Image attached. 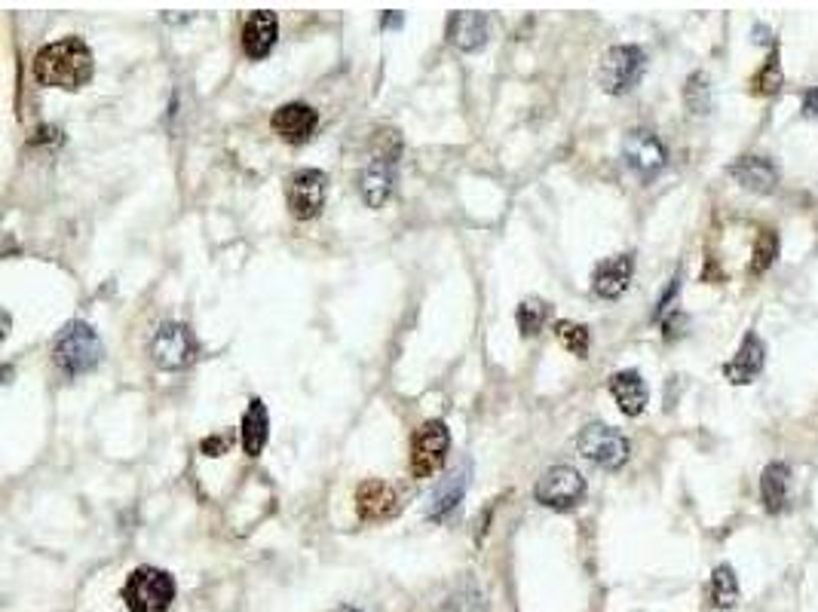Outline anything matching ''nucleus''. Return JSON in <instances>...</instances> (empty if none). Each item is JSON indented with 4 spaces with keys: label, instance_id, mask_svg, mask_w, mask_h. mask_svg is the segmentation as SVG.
Listing matches in <instances>:
<instances>
[{
    "label": "nucleus",
    "instance_id": "f257e3e1",
    "mask_svg": "<svg viewBox=\"0 0 818 612\" xmlns=\"http://www.w3.org/2000/svg\"><path fill=\"white\" fill-rule=\"evenodd\" d=\"M31 68H34V80L40 86L74 92L92 80L95 59H92V49L80 37H62L56 43H46L34 56Z\"/></svg>",
    "mask_w": 818,
    "mask_h": 612
},
{
    "label": "nucleus",
    "instance_id": "f03ea898",
    "mask_svg": "<svg viewBox=\"0 0 818 612\" xmlns=\"http://www.w3.org/2000/svg\"><path fill=\"white\" fill-rule=\"evenodd\" d=\"M102 359H105V346L89 322L74 319L53 340V362L68 377L89 374L92 368H99Z\"/></svg>",
    "mask_w": 818,
    "mask_h": 612
},
{
    "label": "nucleus",
    "instance_id": "7ed1b4c3",
    "mask_svg": "<svg viewBox=\"0 0 818 612\" xmlns=\"http://www.w3.org/2000/svg\"><path fill=\"white\" fill-rule=\"evenodd\" d=\"M120 594L129 612H166L175 600V579L160 567H138Z\"/></svg>",
    "mask_w": 818,
    "mask_h": 612
},
{
    "label": "nucleus",
    "instance_id": "20e7f679",
    "mask_svg": "<svg viewBox=\"0 0 818 612\" xmlns=\"http://www.w3.org/2000/svg\"><path fill=\"white\" fill-rule=\"evenodd\" d=\"M644 71H647L644 49L632 46V43H619L604 53L601 68H598V83L607 95H625L641 83Z\"/></svg>",
    "mask_w": 818,
    "mask_h": 612
},
{
    "label": "nucleus",
    "instance_id": "39448f33",
    "mask_svg": "<svg viewBox=\"0 0 818 612\" xmlns=\"http://www.w3.org/2000/svg\"><path fill=\"white\" fill-rule=\"evenodd\" d=\"M448 450H451L448 426L442 420H426L411 438V475L432 478L445 466Z\"/></svg>",
    "mask_w": 818,
    "mask_h": 612
},
{
    "label": "nucleus",
    "instance_id": "423d86ee",
    "mask_svg": "<svg viewBox=\"0 0 818 612\" xmlns=\"http://www.w3.org/2000/svg\"><path fill=\"white\" fill-rule=\"evenodd\" d=\"M197 352H200V346H197L194 334H190V328L181 322H163L151 337V359L163 371H181L187 365H194Z\"/></svg>",
    "mask_w": 818,
    "mask_h": 612
},
{
    "label": "nucleus",
    "instance_id": "0eeeda50",
    "mask_svg": "<svg viewBox=\"0 0 818 612\" xmlns=\"http://www.w3.org/2000/svg\"><path fill=\"white\" fill-rule=\"evenodd\" d=\"M576 447H580V453L589 459V463H595L601 469H619L629 463V441L607 423L583 426L580 438H576Z\"/></svg>",
    "mask_w": 818,
    "mask_h": 612
},
{
    "label": "nucleus",
    "instance_id": "6e6552de",
    "mask_svg": "<svg viewBox=\"0 0 818 612\" xmlns=\"http://www.w3.org/2000/svg\"><path fill=\"white\" fill-rule=\"evenodd\" d=\"M328 196V175L319 169H295L285 178V199L288 212L298 221H310L322 212Z\"/></svg>",
    "mask_w": 818,
    "mask_h": 612
},
{
    "label": "nucleus",
    "instance_id": "1a4fd4ad",
    "mask_svg": "<svg viewBox=\"0 0 818 612\" xmlns=\"http://www.w3.org/2000/svg\"><path fill=\"white\" fill-rule=\"evenodd\" d=\"M586 496V478L573 466H552L543 472V478L534 487V499L555 512H567Z\"/></svg>",
    "mask_w": 818,
    "mask_h": 612
},
{
    "label": "nucleus",
    "instance_id": "9d476101",
    "mask_svg": "<svg viewBox=\"0 0 818 612\" xmlns=\"http://www.w3.org/2000/svg\"><path fill=\"white\" fill-rule=\"evenodd\" d=\"M622 157L641 181H653L668 166V150L650 129H632L622 141Z\"/></svg>",
    "mask_w": 818,
    "mask_h": 612
},
{
    "label": "nucleus",
    "instance_id": "9b49d317",
    "mask_svg": "<svg viewBox=\"0 0 818 612\" xmlns=\"http://www.w3.org/2000/svg\"><path fill=\"white\" fill-rule=\"evenodd\" d=\"M396 153L399 150H380L377 157L362 169L359 175V193L371 209H380L393 193L396 181Z\"/></svg>",
    "mask_w": 818,
    "mask_h": 612
},
{
    "label": "nucleus",
    "instance_id": "f8f14e48",
    "mask_svg": "<svg viewBox=\"0 0 818 612\" xmlns=\"http://www.w3.org/2000/svg\"><path fill=\"white\" fill-rule=\"evenodd\" d=\"M469 478H472L469 463H460L457 469H451L436 487H432V493L426 499V518L429 521H445L454 508L463 502V496L469 490Z\"/></svg>",
    "mask_w": 818,
    "mask_h": 612
},
{
    "label": "nucleus",
    "instance_id": "ddd939ff",
    "mask_svg": "<svg viewBox=\"0 0 818 612\" xmlns=\"http://www.w3.org/2000/svg\"><path fill=\"white\" fill-rule=\"evenodd\" d=\"M399 512V493L393 490V484L380 481V478H368L356 487V515L368 524L374 521H390Z\"/></svg>",
    "mask_w": 818,
    "mask_h": 612
},
{
    "label": "nucleus",
    "instance_id": "4468645a",
    "mask_svg": "<svg viewBox=\"0 0 818 612\" xmlns=\"http://www.w3.org/2000/svg\"><path fill=\"white\" fill-rule=\"evenodd\" d=\"M491 37V19L478 10H460L448 19V40L463 49V53H475L488 43Z\"/></svg>",
    "mask_w": 818,
    "mask_h": 612
},
{
    "label": "nucleus",
    "instance_id": "2eb2a0df",
    "mask_svg": "<svg viewBox=\"0 0 818 612\" xmlns=\"http://www.w3.org/2000/svg\"><path fill=\"white\" fill-rule=\"evenodd\" d=\"M316 123H319V114L310 105H304V101H288V105H282L273 114V129L288 144L307 141L316 129Z\"/></svg>",
    "mask_w": 818,
    "mask_h": 612
},
{
    "label": "nucleus",
    "instance_id": "dca6fc26",
    "mask_svg": "<svg viewBox=\"0 0 818 612\" xmlns=\"http://www.w3.org/2000/svg\"><path fill=\"white\" fill-rule=\"evenodd\" d=\"M763 365H766V346H763V340L754 331H748L745 340H742V346L736 349V355L727 362L724 374H727L730 383L745 386V383H754L760 377Z\"/></svg>",
    "mask_w": 818,
    "mask_h": 612
},
{
    "label": "nucleus",
    "instance_id": "f3484780",
    "mask_svg": "<svg viewBox=\"0 0 818 612\" xmlns=\"http://www.w3.org/2000/svg\"><path fill=\"white\" fill-rule=\"evenodd\" d=\"M632 273H635V261L632 254H616V258H607L595 267L592 276V291L604 300H613L619 294H625V288L632 285Z\"/></svg>",
    "mask_w": 818,
    "mask_h": 612
},
{
    "label": "nucleus",
    "instance_id": "a211bd4d",
    "mask_svg": "<svg viewBox=\"0 0 818 612\" xmlns=\"http://www.w3.org/2000/svg\"><path fill=\"white\" fill-rule=\"evenodd\" d=\"M279 37V19L270 10H255L243 25V49L249 59H264L276 46Z\"/></svg>",
    "mask_w": 818,
    "mask_h": 612
},
{
    "label": "nucleus",
    "instance_id": "6ab92c4d",
    "mask_svg": "<svg viewBox=\"0 0 818 612\" xmlns=\"http://www.w3.org/2000/svg\"><path fill=\"white\" fill-rule=\"evenodd\" d=\"M610 395L616 398L619 411H622L625 417H638V414H644L647 398H650L647 383H644V377H641L638 371H616V374L610 377Z\"/></svg>",
    "mask_w": 818,
    "mask_h": 612
},
{
    "label": "nucleus",
    "instance_id": "aec40b11",
    "mask_svg": "<svg viewBox=\"0 0 818 612\" xmlns=\"http://www.w3.org/2000/svg\"><path fill=\"white\" fill-rule=\"evenodd\" d=\"M730 175L748 187V190H757V193H769V190H776L779 184V169L773 160H766V157H742L730 166Z\"/></svg>",
    "mask_w": 818,
    "mask_h": 612
},
{
    "label": "nucleus",
    "instance_id": "412c9836",
    "mask_svg": "<svg viewBox=\"0 0 818 612\" xmlns=\"http://www.w3.org/2000/svg\"><path fill=\"white\" fill-rule=\"evenodd\" d=\"M267 435H270V414H267V404L261 398H252L246 404V414H243V423H239V438H243V450L249 456H261L264 444H267Z\"/></svg>",
    "mask_w": 818,
    "mask_h": 612
},
{
    "label": "nucleus",
    "instance_id": "4be33fe9",
    "mask_svg": "<svg viewBox=\"0 0 818 612\" xmlns=\"http://www.w3.org/2000/svg\"><path fill=\"white\" fill-rule=\"evenodd\" d=\"M791 490V469L785 463H769L760 475V502L769 515H779Z\"/></svg>",
    "mask_w": 818,
    "mask_h": 612
},
{
    "label": "nucleus",
    "instance_id": "5701e85b",
    "mask_svg": "<svg viewBox=\"0 0 818 612\" xmlns=\"http://www.w3.org/2000/svg\"><path fill=\"white\" fill-rule=\"evenodd\" d=\"M711 603L717 609H733L739 603V579L730 564H720L711 573Z\"/></svg>",
    "mask_w": 818,
    "mask_h": 612
},
{
    "label": "nucleus",
    "instance_id": "b1692460",
    "mask_svg": "<svg viewBox=\"0 0 818 612\" xmlns=\"http://www.w3.org/2000/svg\"><path fill=\"white\" fill-rule=\"evenodd\" d=\"M684 101H687V111L696 114V117H705L714 105V89H711V80L708 74L696 71L687 77V86H684Z\"/></svg>",
    "mask_w": 818,
    "mask_h": 612
},
{
    "label": "nucleus",
    "instance_id": "393cba45",
    "mask_svg": "<svg viewBox=\"0 0 818 612\" xmlns=\"http://www.w3.org/2000/svg\"><path fill=\"white\" fill-rule=\"evenodd\" d=\"M549 313H552V306L546 303V300H524L518 310H515V319H518V328H521V334L524 337H534V334H540V328L546 325V319H549Z\"/></svg>",
    "mask_w": 818,
    "mask_h": 612
},
{
    "label": "nucleus",
    "instance_id": "a878e982",
    "mask_svg": "<svg viewBox=\"0 0 818 612\" xmlns=\"http://www.w3.org/2000/svg\"><path fill=\"white\" fill-rule=\"evenodd\" d=\"M776 258H779V236H776V230H760V236L754 242V254H751V273L763 276L769 267L776 264Z\"/></svg>",
    "mask_w": 818,
    "mask_h": 612
},
{
    "label": "nucleus",
    "instance_id": "bb28decb",
    "mask_svg": "<svg viewBox=\"0 0 818 612\" xmlns=\"http://www.w3.org/2000/svg\"><path fill=\"white\" fill-rule=\"evenodd\" d=\"M555 334L564 343V349H570L573 355H580V359H583V355L589 352V346H592V331L586 325H580V322H558Z\"/></svg>",
    "mask_w": 818,
    "mask_h": 612
},
{
    "label": "nucleus",
    "instance_id": "cd10ccee",
    "mask_svg": "<svg viewBox=\"0 0 818 612\" xmlns=\"http://www.w3.org/2000/svg\"><path fill=\"white\" fill-rule=\"evenodd\" d=\"M782 83H785V77H782V65H779V53L773 49V53H769V62L760 68V74L754 77V89H757V95H776L779 89H782Z\"/></svg>",
    "mask_w": 818,
    "mask_h": 612
},
{
    "label": "nucleus",
    "instance_id": "c85d7f7f",
    "mask_svg": "<svg viewBox=\"0 0 818 612\" xmlns=\"http://www.w3.org/2000/svg\"><path fill=\"white\" fill-rule=\"evenodd\" d=\"M230 435H212V438H206L203 444H200V450L206 453V456H221V453H227L230 450Z\"/></svg>",
    "mask_w": 818,
    "mask_h": 612
},
{
    "label": "nucleus",
    "instance_id": "c756f323",
    "mask_svg": "<svg viewBox=\"0 0 818 612\" xmlns=\"http://www.w3.org/2000/svg\"><path fill=\"white\" fill-rule=\"evenodd\" d=\"M678 288H681V279H671V285H668V291L662 294V300H659V306H656V319H659V316H665V313L671 310V300H675V294H678Z\"/></svg>",
    "mask_w": 818,
    "mask_h": 612
},
{
    "label": "nucleus",
    "instance_id": "7c9ffc66",
    "mask_svg": "<svg viewBox=\"0 0 818 612\" xmlns=\"http://www.w3.org/2000/svg\"><path fill=\"white\" fill-rule=\"evenodd\" d=\"M803 111L809 117H818V86H812V89L803 92Z\"/></svg>",
    "mask_w": 818,
    "mask_h": 612
},
{
    "label": "nucleus",
    "instance_id": "2f4dec72",
    "mask_svg": "<svg viewBox=\"0 0 818 612\" xmlns=\"http://www.w3.org/2000/svg\"><path fill=\"white\" fill-rule=\"evenodd\" d=\"M383 25H402V16H387V19H383Z\"/></svg>",
    "mask_w": 818,
    "mask_h": 612
},
{
    "label": "nucleus",
    "instance_id": "473e14b6",
    "mask_svg": "<svg viewBox=\"0 0 818 612\" xmlns=\"http://www.w3.org/2000/svg\"><path fill=\"white\" fill-rule=\"evenodd\" d=\"M338 612H359V609H356V606H341Z\"/></svg>",
    "mask_w": 818,
    "mask_h": 612
}]
</instances>
